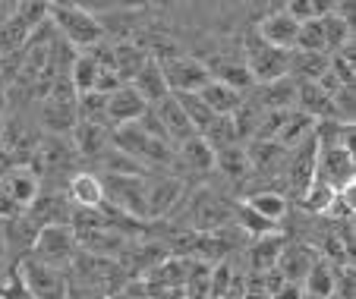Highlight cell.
<instances>
[{
  "instance_id": "obj_43",
  "label": "cell",
  "mask_w": 356,
  "mask_h": 299,
  "mask_svg": "<svg viewBox=\"0 0 356 299\" xmlns=\"http://www.w3.org/2000/svg\"><path fill=\"white\" fill-rule=\"evenodd\" d=\"M3 133H7V123H3V113H0V142H3Z\"/></svg>"
},
{
  "instance_id": "obj_24",
  "label": "cell",
  "mask_w": 356,
  "mask_h": 299,
  "mask_svg": "<svg viewBox=\"0 0 356 299\" xmlns=\"http://www.w3.org/2000/svg\"><path fill=\"white\" fill-rule=\"evenodd\" d=\"M334 286H337V271L328 259H316V265L309 268L306 280H302V293L306 296H316V299H331L334 296Z\"/></svg>"
},
{
  "instance_id": "obj_39",
  "label": "cell",
  "mask_w": 356,
  "mask_h": 299,
  "mask_svg": "<svg viewBox=\"0 0 356 299\" xmlns=\"http://www.w3.org/2000/svg\"><path fill=\"white\" fill-rule=\"evenodd\" d=\"M328 7L331 3H318V0H287V3H284V13L290 16V19L293 22H312V19H322L325 13H328Z\"/></svg>"
},
{
  "instance_id": "obj_21",
  "label": "cell",
  "mask_w": 356,
  "mask_h": 299,
  "mask_svg": "<svg viewBox=\"0 0 356 299\" xmlns=\"http://www.w3.org/2000/svg\"><path fill=\"white\" fill-rule=\"evenodd\" d=\"M195 95H199V101L209 107L215 117H230V113H234L236 107L246 101L240 92H236V88L224 86V82H218V79H209Z\"/></svg>"
},
{
  "instance_id": "obj_27",
  "label": "cell",
  "mask_w": 356,
  "mask_h": 299,
  "mask_svg": "<svg viewBox=\"0 0 356 299\" xmlns=\"http://www.w3.org/2000/svg\"><path fill=\"white\" fill-rule=\"evenodd\" d=\"M281 249H284V236H281V233H268V236L252 239V249H249V265H252V274L271 271V268L277 265Z\"/></svg>"
},
{
  "instance_id": "obj_10",
  "label": "cell",
  "mask_w": 356,
  "mask_h": 299,
  "mask_svg": "<svg viewBox=\"0 0 356 299\" xmlns=\"http://www.w3.org/2000/svg\"><path fill=\"white\" fill-rule=\"evenodd\" d=\"M316 158H318V145H316V136H309L306 142L293 148L287 161V186L296 199H302V193L309 189V183L316 179Z\"/></svg>"
},
{
  "instance_id": "obj_46",
  "label": "cell",
  "mask_w": 356,
  "mask_h": 299,
  "mask_svg": "<svg viewBox=\"0 0 356 299\" xmlns=\"http://www.w3.org/2000/svg\"><path fill=\"white\" fill-rule=\"evenodd\" d=\"M331 299H337V296H331Z\"/></svg>"
},
{
  "instance_id": "obj_40",
  "label": "cell",
  "mask_w": 356,
  "mask_h": 299,
  "mask_svg": "<svg viewBox=\"0 0 356 299\" xmlns=\"http://www.w3.org/2000/svg\"><path fill=\"white\" fill-rule=\"evenodd\" d=\"M0 299H32V296H29V290L19 284V277L10 271L7 280H3V286H0Z\"/></svg>"
},
{
  "instance_id": "obj_12",
  "label": "cell",
  "mask_w": 356,
  "mask_h": 299,
  "mask_svg": "<svg viewBox=\"0 0 356 299\" xmlns=\"http://www.w3.org/2000/svg\"><path fill=\"white\" fill-rule=\"evenodd\" d=\"M189 220H193L195 233H215L218 227L230 224V208L218 199L215 193L202 189L193 199V208H189Z\"/></svg>"
},
{
  "instance_id": "obj_16",
  "label": "cell",
  "mask_w": 356,
  "mask_h": 299,
  "mask_svg": "<svg viewBox=\"0 0 356 299\" xmlns=\"http://www.w3.org/2000/svg\"><path fill=\"white\" fill-rule=\"evenodd\" d=\"M70 139H73L76 154L101 158L111 148V129H108V123H86V120H79L73 127V133H70Z\"/></svg>"
},
{
  "instance_id": "obj_4",
  "label": "cell",
  "mask_w": 356,
  "mask_h": 299,
  "mask_svg": "<svg viewBox=\"0 0 356 299\" xmlns=\"http://www.w3.org/2000/svg\"><path fill=\"white\" fill-rule=\"evenodd\" d=\"M111 145H114L117 152L136 158L139 164H145V167L148 164H170V158H174V145L145 136L136 123H127V127L111 129Z\"/></svg>"
},
{
  "instance_id": "obj_38",
  "label": "cell",
  "mask_w": 356,
  "mask_h": 299,
  "mask_svg": "<svg viewBox=\"0 0 356 299\" xmlns=\"http://www.w3.org/2000/svg\"><path fill=\"white\" fill-rule=\"evenodd\" d=\"M202 139L211 145V152H218V148H227V145H236V129H234V120L230 117H215L211 120V127L202 133Z\"/></svg>"
},
{
  "instance_id": "obj_7",
  "label": "cell",
  "mask_w": 356,
  "mask_h": 299,
  "mask_svg": "<svg viewBox=\"0 0 356 299\" xmlns=\"http://www.w3.org/2000/svg\"><path fill=\"white\" fill-rule=\"evenodd\" d=\"M158 63H161V73H164V82H168L170 95H195L211 79L209 67L193 57H164V60H158Z\"/></svg>"
},
{
  "instance_id": "obj_37",
  "label": "cell",
  "mask_w": 356,
  "mask_h": 299,
  "mask_svg": "<svg viewBox=\"0 0 356 299\" xmlns=\"http://www.w3.org/2000/svg\"><path fill=\"white\" fill-rule=\"evenodd\" d=\"M209 73H211V79H218V82H224V86H230V88H236V92H246L249 86H256L252 82V76H249V70L243 67V63H218V67H209Z\"/></svg>"
},
{
  "instance_id": "obj_13",
  "label": "cell",
  "mask_w": 356,
  "mask_h": 299,
  "mask_svg": "<svg viewBox=\"0 0 356 299\" xmlns=\"http://www.w3.org/2000/svg\"><path fill=\"white\" fill-rule=\"evenodd\" d=\"M145 111H148L145 101H142L129 86H123V88H117V92L108 95L104 120H108V127H127V123H136Z\"/></svg>"
},
{
  "instance_id": "obj_29",
  "label": "cell",
  "mask_w": 356,
  "mask_h": 299,
  "mask_svg": "<svg viewBox=\"0 0 356 299\" xmlns=\"http://www.w3.org/2000/svg\"><path fill=\"white\" fill-rule=\"evenodd\" d=\"M180 161L195 173H209L215 170V152L202 136H193V139L180 142Z\"/></svg>"
},
{
  "instance_id": "obj_23",
  "label": "cell",
  "mask_w": 356,
  "mask_h": 299,
  "mask_svg": "<svg viewBox=\"0 0 356 299\" xmlns=\"http://www.w3.org/2000/svg\"><path fill=\"white\" fill-rule=\"evenodd\" d=\"M148 57L152 54L145 51L142 45H129V41H120V45L111 51V60H114V73L120 76L123 86H129V82L139 76V70L148 63Z\"/></svg>"
},
{
  "instance_id": "obj_41",
  "label": "cell",
  "mask_w": 356,
  "mask_h": 299,
  "mask_svg": "<svg viewBox=\"0 0 356 299\" xmlns=\"http://www.w3.org/2000/svg\"><path fill=\"white\" fill-rule=\"evenodd\" d=\"M275 299H302V286H296V284H284L281 290L275 293Z\"/></svg>"
},
{
  "instance_id": "obj_33",
  "label": "cell",
  "mask_w": 356,
  "mask_h": 299,
  "mask_svg": "<svg viewBox=\"0 0 356 299\" xmlns=\"http://www.w3.org/2000/svg\"><path fill=\"white\" fill-rule=\"evenodd\" d=\"M177 98V104L183 107V113H186V120H189V127H193V133L195 136H202L205 129L211 127V120H215V113L209 111V107L199 101V95H174Z\"/></svg>"
},
{
  "instance_id": "obj_3",
  "label": "cell",
  "mask_w": 356,
  "mask_h": 299,
  "mask_svg": "<svg viewBox=\"0 0 356 299\" xmlns=\"http://www.w3.org/2000/svg\"><path fill=\"white\" fill-rule=\"evenodd\" d=\"M243 67L249 70V76H252L256 86H268V82H277V79H284V76H290V54L265 45L256 32H249L246 35V63H243Z\"/></svg>"
},
{
  "instance_id": "obj_45",
  "label": "cell",
  "mask_w": 356,
  "mask_h": 299,
  "mask_svg": "<svg viewBox=\"0 0 356 299\" xmlns=\"http://www.w3.org/2000/svg\"><path fill=\"white\" fill-rule=\"evenodd\" d=\"M205 299H218V296H205Z\"/></svg>"
},
{
  "instance_id": "obj_11",
  "label": "cell",
  "mask_w": 356,
  "mask_h": 299,
  "mask_svg": "<svg viewBox=\"0 0 356 299\" xmlns=\"http://www.w3.org/2000/svg\"><path fill=\"white\" fill-rule=\"evenodd\" d=\"M252 32H256L259 38L265 41V45L277 47V51L293 54V47H296V32H300V22H293L287 13H284V10H275V13H268L265 19H259Z\"/></svg>"
},
{
  "instance_id": "obj_31",
  "label": "cell",
  "mask_w": 356,
  "mask_h": 299,
  "mask_svg": "<svg viewBox=\"0 0 356 299\" xmlns=\"http://www.w3.org/2000/svg\"><path fill=\"white\" fill-rule=\"evenodd\" d=\"M101 164L108 167V177H139V179H148V167L139 164L136 158H129V154L117 152L114 145L101 154Z\"/></svg>"
},
{
  "instance_id": "obj_1",
  "label": "cell",
  "mask_w": 356,
  "mask_h": 299,
  "mask_svg": "<svg viewBox=\"0 0 356 299\" xmlns=\"http://www.w3.org/2000/svg\"><path fill=\"white\" fill-rule=\"evenodd\" d=\"M47 22L60 32V38L79 51H95L104 38V26L95 13H88L82 3H47Z\"/></svg>"
},
{
  "instance_id": "obj_18",
  "label": "cell",
  "mask_w": 356,
  "mask_h": 299,
  "mask_svg": "<svg viewBox=\"0 0 356 299\" xmlns=\"http://www.w3.org/2000/svg\"><path fill=\"white\" fill-rule=\"evenodd\" d=\"M129 88H133L136 95H139L142 101H145L148 107H155L158 101L168 98V82H164V73H161V63H158V57H148V63L139 70V76H136L133 82H129Z\"/></svg>"
},
{
  "instance_id": "obj_30",
  "label": "cell",
  "mask_w": 356,
  "mask_h": 299,
  "mask_svg": "<svg viewBox=\"0 0 356 299\" xmlns=\"http://www.w3.org/2000/svg\"><path fill=\"white\" fill-rule=\"evenodd\" d=\"M215 170H221L227 179H243L249 177V158L243 145H227L215 152Z\"/></svg>"
},
{
  "instance_id": "obj_14",
  "label": "cell",
  "mask_w": 356,
  "mask_h": 299,
  "mask_svg": "<svg viewBox=\"0 0 356 299\" xmlns=\"http://www.w3.org/2000/svg\"><path fill=\"white\" fill-rule=\"evenodd\" d=\"M318 255L312 252L309 246H300V243H284L281 255H277V271H281L284 284H296L302 286V280H306V274H309V268L316 265Z\"/></svg>"
},
{
  "instance_id": "obj_42",
  "label": "cell",
  "mask_w": 356,
  "mask_h": 299,
  "mask_svg": "<svg viewBox=\"0 0 356 299\" xmlns=\"http://www.w3.org/2000/svg\"><path fill=\"white\" fill-rule=\"evenodd\" d=\"M13 10H16L13 0H0V26H3V22H7L10 16H13Z\"/></svg>"
},
{
  "instance_id": "obj_17",
  "label": "cell",
  "mask_w": 356,
  "mask_h": 299,
  "mask_svg": "<svg viewBox=\"0 0 356 299\" xmlns=\"http://www.w3.org/2000/svg\"><path fill=\"white\" fill-rule=\"evenodd\" d=\"M183 183L174 177L164 179H148V193H145V218H164L170 208L180 202Z\"/></svg>"
},
{
  "instance_id": "obj_28",
  "label": "cell",
  "mask_w": 356,
  "mask_h": 299,
  "mask_svg": "<svg viewBox=\"0 0 356 299\" xmlns=\"http://www.w3.org/2000/svg\"><path fill=\"white\" fill-rule=\"evenodd\" d=\"M322 35H325V54H337L343 45H350L353 41V22H347L343 16H337L334 10L328 7V13L322 16Z\"/></svg>"
},
{
  "instance_id": "obj_22",
  "label": "cell",
  "mask_w": 356,
  "mask_h": 299,
  "mask_svg": "<svg viewBox=\"0 0 356 299\" xmlns=\"http://www.w3.org/2000/svg\"><path fill=\"white\" fill-rule=\"evenodd\" d=\"M29 214H32V224L35 230L38 227H47V224H70V214H73V202L67 199V195H38V199L32 202V208H29Z\"/></svg>"
},
{
  "instance_id": "obj_44",
  "label": "cell",
  "mask_w": 356,
  "mask_h": 299,
  "mask_svg": "<svg viewBox=\"0 0 356 299\" xmlns=\"http://www.w3.org/2000/svg\"><path fill=\"white\" fill-rule=\"evenodd\" d=\"M302 299H316V296H306V293H302Z\"/></svg>"
},
{
  "instance_id": "obj_8",
  "label": "cell",
  "mask_w": 356,
  "mask_h": 299,
  "mask_svg": "<svg viewBox=\"0 0 356 299\" xmlns=\"http://www.w3.org/2000/svg\"><path fill=\"white\" fill-rule=\"evenodd\" d=\"M316 145H318V142H316ZM316 179L328 183L334 193H343V189H350L356 183L353 152H347V148H322V145H318Z\"/></svg>"
},
{
  "instance_id": "obj_19",
  "label": "cell",
  "mask_w": 356,
  "mask_h": 299,
  "mask_svg": "<svg viewBox=\"0 0 356 299\" xmlns=\"http://www.w3.org/2000/svg\"><path fill=\"white\" fill-rule=\"evenodd\" d=\"M152 111H155V117L161 120V127H164V133H168L170 145H180V142H186V139H193L195 136L193 127H189L186 113H183V107L177 104L174 95H168L164 101H158Z\"/></svg>"
},
{
  "instance_id": "obj_6",
  "label": "cell",
  "mask_w": 356,
  "mask_h": 299,
  "mask_svg": "<svg viewBox=\"0 0 356 299\" xmlns=\"http://www.w3.org/2000/svg\"><path fill=\"white\" fill-rule=\"evenodd\" d=\"M16 277H19V284L29 290V296L32 299H63L67 296V284H63V274L57 271V268L51 265H41L38 259H22L19 265H16Z\"/></svg>"
},
{
  "instance_id": "obj_20",
  "label": "cell",
  "mask_w": 356,
  "mask_h": 299,
  "mask_svg": "<svg viewBox=\"0 0 356 299\" xmlns=\"http://www.w3.org/2000/svg\"><path fill=\"white\" fill-rule=\"evenodd\" d=\"M70 202L73 208H86V211H98L104 208V183L101 177H95L92 170H82L70 179Z\"/></svg>"
},
{
  "instance_id": "obj_9",
  "label": "cell",
  "mask_w": 356,
  "mask_h": 299,
  "mask_svg": "<svg viewBox=\"0 0 356 299\" xmlns=\"http://www.w3.org/2000/svg\"><path fill=\"white\" fill-rule=\"evenodd\" d=\"M104 183V202H114L120 211H127L129 218H145V193L148 179L139 177H108Z\"/></svg>"
},
{
  "instance_id": "obj_25",
  "label": "cell",
  "mask_w": 356,
  "mask_h": 299,
  "mask_svg": "<svg viewBox=\"0 0 356 299\" xmlns=\"http://www.w3.org/2000/svg\"><path fill=\"white\" fill-rule=\"evenodd\" d=\"M41 117H44L47 129H51L54 136H70L73 133V127L79 123L76 101H51V98H44V111H41Z\"/></svg>"
},
{
  "instance_id": "obj_15",
  "label": "cell",
  "mask_w": 356,
  "mask_h": 299,
  "mask_svg": "<svg viewBox=\"0 0 356 299\" xmlns=\"http://www.w3.org/2000/svg\"><path fill=\"white\" fill-rule=\"evenodd\" d=\"M73 161V145L70 142H63L60 136H51V139H41L35 142V152H32V161H29V167H32L35 173H47V170H63V167Z\"/></svg>"
},
{
  "instance_id": "obj_5",
  "label": "cell",
  "mask_w": 356,
  "mask_h": 299,
  "mask_svg": "<svg viewBox=\"0 0 356 299\" xmlns=\"http://www.w3.org/2000/svg\"><path fill=\"white\" fill-rule=\"evenodd\" d=\"M76 246H79V239H76L70 224H47V227H38L32 236V259L60 271V265L73 261Z\"/></svg>"
},
{
  "instance_id": "obj_32",
  "label": "cell",
  "mask_w": 356,
  "mask_h": 299,
  "mask_svg": "<svg viewBox=\"0 0 356 299\" xmlns=\"http://www.w3.org/2000/svg\"><path fill=\"white\" fill-rule=\"evenodd\" d=\"M290 73L302 76V82H318V76L328 73V54H290Z\"/></svg>"
},
{
  "instance_id": "obj_2",
  "label": "cell",
  "mask_w": 356,
  "mask_h": 299,
  "mask_svg": "<svg viewBox=\"0 0 356 299\" xmlns=\"http://www.w3.org/2000/svg\"><path fill=\"white\" fill-rule=\"evenodd\" d=\"M44 22H47V3H35V0H29V3H16L13 16L0 26V57L22 51L26 41L32 38Z\"/></svg>"
},
{
  "instance_id": "obj_36",
  "label": "cell",
  "mask_w": 356,
  "mask_h": 299,
  "mask_svg": "<svg viewBox=\"0 0 356 299\" xmlns=\"http://www.w3.org/2000/svg\"><path fill=\"white\" fill-rule=\"evenodd\" d=\"M334 199H337V193L328 186V183H322V179H312L309 183V189L302 193V208L306 211H312V214H328L331 211V205H334Z\"/></svg>"
},
{
  "instance_id": "obj_35",
  "label": "cell",
  "mask_w": 356,
  "mask_h": 299,
  "mask_svg": "<svg viewBox=\"0 0 356 299\" xmlns=\"http://www.w3.org/2000/svg\"><path fill=\"white\" fill-rule=\"evenodd\" d=\"M230 220H236V227L240 230H246L252 239H259V236H268V233H277V227L275 224H268V220H262L256 211H249L246 205H230Z\"/></svg>"
},
{
  "instance_id": "obj_26",
  "label": "cell",
  "mask_w": 356,
  "mask_h": 299,
  "mask_svg": "<svg viewBox=\"0 0 356 299\" xmlns=\"http://www.w3.org/2000/svg\"><path fill=\"white\" fill-rule=\"evenodd\" d=\"M243 205L249 208V211H256L262 220H268V224H281L284 218H287V211H290V202H287V195H281V193H252Z\"/></svg>"
},
{
  "instance_id": "obj_34",
  "label": "cell",
  "mask_w": 356,
  "mask_h": 299,
  "mask_svg": "<svg viewBox=\"0 0 356 299\" xmlns=\"http://www.w3.org/2000/svg\"><path fill=\"white\" fill-rule=\"evenodd\" d=\"M265 88V104H268V111H293V101H296V82L290 79V76H284V79L277 82H268Z\"/></svg>"
}]
</instances>
